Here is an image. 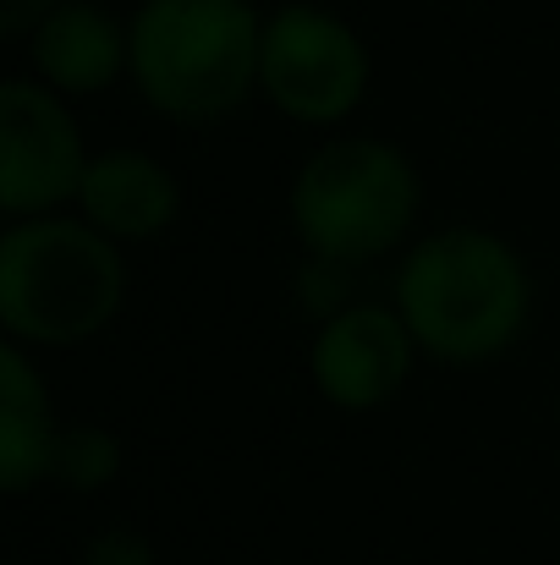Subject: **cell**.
<instances>
[{
  "label": "cell",
  "instance_id": "1",
  "mask_svg": "<svg viewBox=\"0 0 560 565\" xmlns=\"http://www.w3.org/2000/svg\"><path fill=\"white\" fill-rule=\"evenodd\" d=\"M528 269L511 242L478 225L423 236L395 275V313L440 363H489L528 324Z\"/></svg>",
  "mask_w": 560,
  "mask_h": 565
},
{
  "label": "cell",
  "instance_id": "2",
  "mask_svg": "<svg viewBox=\"0 0 560 565\" xmlns=\"http://www.w3.org/2000/svg\"><path fill=\"white\" fill-rule=\"evenodd\" d=\"M127 297L121 253L88 220H22L0 236V324L33 347L99 335Z\"/></svg>",
  "mask_w": 560,
  "mask_h": 565
},
{
  "label": "cell",
  "instance_id": "3",
  "mask_svg": "<svg viewBox=\"0 0 560 565\" xmlns=\"http://www.w3.org/2000/svg\"><path fill=\"white\" fill-rule=\"evenodd\" d=\"M264 22L242 0H149L133 17V77L171 121H220L253 83Z\"/></svg>",
  "mask_w": 560,
  "mask_h": 565
},
{
  "label": "cell",
  "instance_id": "4",
  "mask_svg": "<svg viewBox=\"0 0 560 565\" xmlns=\"http://www.w3.org/2000/svg\"><path fill=\"white\" fill-rule=\"evenodd\" d=\"M418 203V171L401 149L379 138H336L297 171L292 225L314 258L352 269L384 258L412 231Z\"/></svg>",
  "mask_w": 560,
  "mask_h": 565
},
{
  "label": "cell",
  "instance_id": "5",
  "mask_svg": "<svg viewBox=\"0 0 560 565\" xmlns=\"http://www.w3.org/2000/svg\"><path fill=\"white\" fill-rule=\"evenodd\" d=\"M258 83L275 110L308 127H330L352 116V105L369 88V50L363 39L319 11V6H281L264 22V55H258Z\"/></svg>",
  "mask_w": 560,
  "mask_h": 565
},
{
  "label": "cell",
  "instance_id": "6",
  "mask_svg": "<svg viewBox=\"0 0 560 565\" xmlns=\"http://www.w3.org/2000/svg\"><path fill=\"white\" fill-rule=\"evenodd\" d=\"M88 177V154L77 121L39 83H0V209L33 220L61 198H77Z\"/></svg>",
  "mask_w": 560,
  "mask_h": 565
},
{
  "label": "cell",
  "instance_id": "7",
  "mask_svg": "<svg viewBox=\"0 0 560 565\" xmlns=\"http://www.w3.org/2000/svg\"><path fill=\"white\" fill-rule=\"evenodd\" d=\"M412 330L395 308H379V302H352L341 308L336 319L319 324L314 335V384L325 390L330 406L341 412H373L384 406L406 374H412Z\"/></svg>",
  "mask_w": 560,
  "mask_h": 565
},
{
  "label": "cell",
  "instance_id": "8",
  "mask_svg": "<svg viewBox=\"0 0 560 565\" xmlns=\"http://www.w3.org/2000/svg\"><path fill=\"white\" fill-rule=\"evenodd\" d=\"M28 55L50 88L99 94L121 77V66H133V33L110 11H99L88 0H66L33 28Z\"/></svg>",
  "mask_w": 560,
  "mask_h": 565
},
{
  "label": "cell",
  "instance_id": "9",
  "mask_svg": "<svg viewBox=\"0 0 560 565\" xmlns=\"http://www.w3.org/2000/svg\"><path fill=\"white\" fill-rule=\"evenodd\" d=\"M77 203H83L88 225L105 231L110 242H149L177 220L182 192L160 160H149L138 149H110V154L88 160Z\"/></svg>",
  "mask_w": 560,
  "mask_h": 565
},
{
  "label": "cell",
  "instance_id": "10",
  "mask_svg": "<svg viewBox=\"0 0 560 565\" xmlns=\"http://www.w3.org/2000/svg\"><path fill=\"white\" fill-rule=\"evenodd\" d=\"M61 428L50 423V390L39 369L17 352L0 347V489L28 494L39 478H50Z\"/></svg>",
  "mask_w": 560,
  "mask_h": 565
},
{
  "label": "cell",
  "instance_id": "11",
  "mask_svg": "<svg viewBox=\"0 0 560 565\" xmlns=\"http://www.w3.org/2000/svg\"><path fill=\"white\" fill-rule=\"evenodd\" d=\"M116 472H121V445H116V434H105V428H61L55 461H50V478H55V483H66V489H77V494H94V489H105Z\"/></svg>",
  "mask_w": 560,
  "mask_h": 565
},
{
  "label": "cell",
  "instance_id": "12",
  "mask_svg": "<svg viewBox=\"0 0 560 565\" xmlns=\"http://www.w3.org/2000/svg\"><path fill=\"white\" fill-rule=\"evenodd\" d=\"M83 565H155V550L138 539V533H99L88 550H83Z\"/></svg>",
  "mask_w": 560,
  "mask_h": 565
},
{
  "label": "cell",
  "instance_id": "13",
  "mask_svg": "<svg viewBox=\"0 0 560 565\" xmlns=\"http://www.w3.org/2000/svg\"><path fill=\"white\" fill-rule=\"evenodd\" d=\"M66 0H0V33L6 39H33V28Z\"/></svg>",
  "mask_w": 560,
  "mask_h": 565
},
{
  "label": "cell",
  "instance_id": "14",
  "mask_svg": "<svg viewBox=\"0 0 560 565\" xmlns=\"http://www.w3.org/2000/svg\"><path fill=\"white\" fill-rule=\"evenodd\" d=\"M242 6H253V0H242Z\"/></svg>",
  "mask_w": 560,
  "mask_h": 565
}]
</instances>
